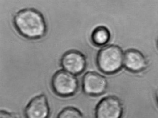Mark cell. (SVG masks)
Here are the masks:
<instances>
[{"mask_svg": "<svg viewBox=\"0 0 158 118\" xmlns=\"http://www.w3.org/2000/svg\"><path fill=\"white\" fill-rule=\"evenodd\" d=\"M106 78L95 71H88L83 75L82 88L83 92L88 96H98L104 94L107 89Z\"/></svg>", "mask_w": 158, "mask_h": 118, "instance_id": "6", "label": "cell"}, {"mask_svg": "<svg viewBox=\"0 0 158 118\" xmlns=\"http://www.w3.org/2000/svg\"><path fill=\"white\" fill-rule=\"evenodd\" d=\"M51 86L56 96L62 98L70 97L78 91L79 81L75 75L63 69H60L52 76Z\"/></svg>", "mask_w": 158, "mask_h": 118, "instance_id": "3", "label": "cell"}, {"mask_svg": "<svg viewBox=\"0 0 158 118\" xmlns=\"http://www.w3.org/2000/svg\"><path fill=\"white\" fill-rule=\"evenodd\" d=\"M56 118H85L81 112L73 106L64 107L58 114Z\"/></svg>", "mask_w": 158, "mask_h": 118, "instance_id": "10", "label": "cell"}, {"mask_svg": "<svg viewBox=\"0 0 158 118\" xmlns=\"http://www.w3.org/2000/svg\"><path fill=\"white\" fill-rule=\"evenodd\" d=\"M13 25L17 33L28 40L41 39L48 31L45 17L34 8L27 7L17 11L13 17Z\"/></svg>", "mask_w": 158, "mask_h": 118, "instance_id": "1", "label": "cell"}, {"mask_svg": "<svg viewBox=\"0 0 158 118\" xmlns=\"http://www.w3.org/2000/svg\"><path fill=\"white\" fill-rule=\"evenodd\" d=\"M86 56L77 50H70L62 55L60 65L64 70L75 76L81 74L87 67Z\"/></svg>", "mask_w": 158, "mask_h": 118, "instance_id": "5", "label": "cell"}, {"mask_svg": "<svg viewBox=\"0 0 158 118\" xmlns=\"http://www.w3.org/2000/svg\"><path fill=\"white\" fill-rule=\"evenodd\" d=\"M124 55L119 46L107 45L98 51L96 57V65L103 73L114 74L119 71L124 66Z\"/></svg>", "mask_w": 158, "mask_h": 118, "instance_id": "2", "label": "cell"}, {"mask_svg": "<svg viewBox=\"0 0 158 118\" xmlns=\"http://www.w3.org/2000/svg\"><path fill=\"white\" fill-rule=\"evenodd\" d=\"M147 59L140 51L129 49L124 53L123 65L128 71L133 73L142 71L147 67Z\"/></svg>", "mask_w": 158, "mask_h": 118, "instance_id": "8", "label": "cell"}, {"mask_svg": "<svg viewBox=\"0 0 158 118\" xmlns=\"http://www.w3.org/2000/svg\"><path fill=\"white\" fill-rule=\"evenodd\" d=\"M110 31L105 26L96 27L91 32L90 35L92 44L96 47L105 46L110 42Z\"/></svg>", "mask_w": 158, "mask_h": 118, "instance_id": "9", "label": "cell"}, {"mask_svg": "<svg viewBox=\"0 0 158 118\" xmlns=\"http://www.w3.org/2000/svg\"><path fill=\"white\" fill-rule=\"evenodd\" d=\"M124 106L120 99L116 96L103 98L96 105L95 118H122Z\"/></svg>", "mask_w": 158, "mask_h": 118, "instance_id": "4", "label": "cell"}, {"mask_svg": "<svg viewBox=\"0 0 158 118\" xmlns=\"http://www.w3.org/2000/svg\"><path fill=\"white\" fill-rule=\"evenodd\" d=\"M0 118H17L16 115L12 112L6 110H2L0 111Z\"/></svg>", "mask_w": 158, "mask_h": 118, "instance_id": "11", "label": "cell"}, {"mask_svg": "<svg viewBox=\"0 0 158 118\" xmlns=\"http://www.w3.org/2000/svg\"></svg>", "mask_w": 158, "mask_h": 118, "instance_id": "13", "label": "cell"}, {"mask_svg": "<svg viewBox=\"0 0 158 118\" xmlns=\"http://www.w3.org/2000/svg\"><path fill=\"white\" fill-rule=\"evenodd\" d=\"M25 118H49L51 108L45 94L37 95L31 99L24 110Z\"/></svg>", "mask_w": 158, "mask_h": 118, "instance_id": "7", "label": "cell"}, {"mask_svg": "<svg viewBox=\"0 0 158 118\" xmlns=\"http://www.w3.org/2000/svg\"><path fill=\"white\" fill-rule=\"evenodd\" d=\"M155 98H156V101L158 106V88L155 93Z\"/></svg>", "mask_w": 158, "mask_h": 118, "instance_id": "12", "label": "cell"}]
</instances>
